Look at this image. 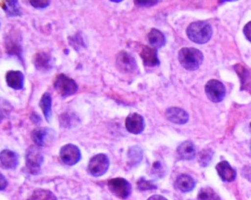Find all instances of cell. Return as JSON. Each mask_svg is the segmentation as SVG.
<instances>
[{"instance_id":"1","label":"cell","mask_w":251,"mask_h":200,"mask_svg":"<svg viewBox=\"0 0 251 200\" xmlns=\"http://www.w3.org/2000/svg\"><path fill=\"white\" fill-rule=\"evenodd\" d=\"M213 31L208 22L199 21L189 25L187 35L189 39L198 44H204L209 42L212 38Z\"/></svg>"},{"instance_id":"2","label":"cell","mask_w":251,"mask_h":200,"mask_svg":"<svg viewBox=\"0 0 251 200\" xmlns=\"http://www.w3.org/2000/svg\"><path fill=\"white\" fill-rule=\"evenodd\" d=\"M178 61L184 68L190 71L198 70L203 61V54L196 48H182L178 51Z\"/></svg>"},{"instance_id":"3","label":"cell","mask_w":251,"mask_h":200,"mask_svg":"<svg viewBox=\"0 0 251 200\" xmlns=\"http://www.w3.org/2000/svg\"><path fill=\"white\" fill-rule=\"evenodd\" d=\"M54 88L62 97H69L76 93L78 85L74 79L65 74L57 75L54 82Z\"/></svg>"},{"instance_id":"4","label":"cell","mask_w":251,"mask_h":200,"mask_svg":"<svg viewBox=\"0 0 251 200\" xmlns=\"http://www.w3.org/2000/svg\"><path fill=\"white\" fill-rule=\"evenodd\" d=\"M43 161L44 156L39 147L36 145L29 147L26 154V165L29 173L34 176L39 174Z\"/></svg>"},{"instance_id":"5","label":"cell","mask_w":251,"mask_h":200,"mask_svg":"<svg viewBox=\"0 0 251 200\" xmlns=\"http://www.w3.org/2000/svg\"><path fill=\"white\" fill-rule=\"evenodd\" d=\"M110 167V160L105 154H97L90 160L88 170L94 177L104 176Z\"/></svg>"},{"instance_id":"6","label":"cell","mask_w":251,"mask_h":200,"mask_svg":"<svg viewBox=\"0 0 251 200\" xmlns=\"http://www.w3.org/2000/svg\"><path fill=\"white\" fill-rule=\"evenodd\" d=\"M116 66L119 71L126 74H131L137 71V64L135 59L127 51H122L116 57Z\"/></svg>"},{"instance_id":"7","label":"cell","mask_w":251,"mask_h":200,"mask_svg":"<svg viewBox=\"0 0 251 200\" xmlns=\"http://www.w3.org/2000/svg\"><path fill=\"white\" fill-rule=\"evenodd\" d=\"M205 92L212 102L220 103L225 98L226 90L222 82L216 79H212L205 85Z\"/></svg>"},{"instance_id":"8","label":"cell","mask_w":251,"mask_h":200,"mask_svg":"<svg viewBox=\"0 0 251 200\" xmlns=\"http://www.w3.org/2000/svg\"><path fill=\"white\" fill-rule=\"evenodd\" d=\"M31 137L36 146H50L55 139L56 133L50 128H38L32 132Z\"/></svg>"},{"instance_id":"9","label":"cell","mask_w":251,"mask_h":200,"mask_svg":"<svg viewBox=\"0 0 251 200\" xmlns=\"http://www.w3.org/2000/svg\"><path fill=\"white\" fill-rule=\"evenodd\" d=\"M109 189L112 193L120 199H126L131 193V186L129 182L122 178H116L109 180Z\"/></svg>"},{"instance_id":"10","label":"cell","mask_w":251,"mask_h":200,"mask_svg":"<svg viewBox=\"0 0 251 200\" xmlns=\"http://www.w3.org/2000/svg\"><path fill=\"white\" fill-rule=\"evenodd\" d=\"M60 158L66 165L74 166L80 161L82 155L77 146L73 144H68L60 149Z\"/></svg>"},{"instance_id":"11","label":"cell","mask_w":251,"mask_h":200,"mask_svg":"<svg viewBox=\"0 0 251 200\" xmlns=\"http://www.w3.org/2000/svg\"><path fill=\"white\" fill-rule=\"evenodd\" d=\"M146 123L143 116L137 113H131L125 120V127L129 133L140 134L144 131Z\"/></svg>"},{"instance_id":"12","label":"cell","mask_w":251,"mask_h":200,"mask_svg":"<svg viewBox=\"0 0 251 200\" xmlns=\"http://www.w3.org/2000/svg\"><path fill=\"white\" fill-rule=\"evenodd\" d=\"M5 48L7 52L13 55H22V38L19 32L13 30L6 36Z\"/></svg>"},{"instance_id":"13","label":"cell","mask_w":251,"mask_h":200,"mask_svg":"<svg viewBox=\"0 0 251 200\" xmlns=\"http://www.w3.org/2000/svg\"><path fill=\"white\" fill-rule=\"evenodd\" d=\"M167 120L177 125H184L188 122L189 114L179 107H170L165 111Z\"/></svg>"},{"instance_id":"14","label":"cell","mask_w":251,"mask_h":200,"mask_svg":"<svg viewBox=\"0 0 251 200\" xmlns=\"http://www.w3.org/2000/svg\"><path fill=\"white\" fill-rule=\"evenodd\" d=\"M140 56L146 67H155L160 64L156 48L144 45L140 51Z\"/></svg>"},{"instance_id":"15","label":"cell","mask_w":251,"mask_h":200,"mask_svg":"<svg viewBox=\"0 0 251 200\" xmlns=\"http://www.w3.org/2000/svg\"><path fill=\"white\" fill-rule=\"evenodd\" d=\"M5 80L7 86L16 90H20L25 85V75L19 70H10L6 73Z\"/></svg>"},{"instance_id":"16","label":"cell","mask_w":251,"mask_h":200,"mask_svg":"<svg viewBox=\"0 0 251 200\" xmlns=\"http://www.w3.org/2000/svg\"><path fill=\"white\" fill-rule=\"evenodd\" d=\"M177 155L180 159L190 161L196 155V149L194 144L190 141L182 142L177 148Z\"/></svg>"},{"instance_id":"17","label":"cell","mask_w":251,"mask_h":200,"mask_svg":"<svg viewBox=\"0 0 251 200\" xmlns=\"http://www.w3.org/2000/svg\"><path fill=\"white\" fill-rule=\"evenodd\" d=\"M217 172L221 178L225 182L234 181L237 177V173L227 161H221L216 166Z\"/></svg>"},{"instance_id":"18","label":"cell","mask_w":251,"mask_h":200,"mask_svg":"<svg viewBox=\"0 0 251 200\" xmlns=\"http://www.w3.org/2000/svg\"><path fill=\"white\" fill-rule=\"evenodd\" d=\"M0 163L4 168L15 169L19 164V156L10 150H4L0 153Z\"/></svg>"},{"instance_id":"19","label":"cell","mask_w":251,"mask_h":200,"mask_svg":"<svg viewBox=\"0 0 251 200\" xmlns=\"http://www.w3.org/2000/svg\"><path fill=\"white\" fill-rule=\"evenodd\" d=\"M34 65L40 71H49L52 67V59L47 53H37L34 57Z\"/></svg>"},{"instance_id":"20","label":"cell","mask_w":251,"mask_h":200,"mask_svg":"<svg viewBox=\"0 0 251 200\" xmlns=\"http://www.w3.org/2000/svg\"><path fill=\"white\" fill-rule=\"evenodd\" d=\"M175 186L181 192L187 193V192H191L194 189L195 186H196V181L191 176L183 174L177 178Z\"/></svg>"},{"instance_id":"21","label":"cell","mask_w":251,"mask_h":200,"mask_svg":"<svg viewBox=\"0 0 251 200\" xmlns=\"http://www.w3.org/2000/svg\"><path fill=\"white\" fill-rule=\"evenodd\" d=\"M147 41L153 48H162L166 44L165 35L159 29L153 28L147 35Z\"/></svg>"},{"instance_id":"22","label":"cell","mask_w":251,"mask_h":200,"mask_svg":"<svg viewBox=\"0 0 251 200\" xmlns=\"http://www.w3.org/2000/svg\"><path fill=\"white\" fill-rule=\"evenodd\" d=\"M39 105L46 120L50 123L51 115H52V110H51L52 98H51V94L49 93V92H45L40 100Z\"/></svg>"},{"instance_id":"23","label":"cell","mask_w":251,"mask_h":200,"mask_svg":"<svg viewBox=\"0 0 251 200\" xmlns=\"http://www.w3.org/2000/svg\"><path fill=\"white\" fill-rule=\"evenodd\" d=\"M1 7L10 17L22 16V12L18 1H2Z\"/></svg>"},{"instance_id":"24","label":"cell","mask_w":251,"mask_h":200,"mask_svg":"<svg viewBox=\"0 0 251 200\" xmlns=\"http://www.w3.org/2000/svg\"><path fill=\"white\" fill-rule=\"evenodd\" d=\"M234 69H235L237 73H238L240 80H241V89H248L249 85H251V73L250 72L248 71L247 69L244 66H242V65H236L234 66Z\"/></svg>"},{"instance_id":"25","label":"cell","mask_w":251,"mask_h":200,"mask_svg":"<svg viewBox=\"0 0 251 200\" xmlns=\"http://www.w3.org/2000/svg\"><path fill=\"white\" fill-rule=\"evenodd\" d=\"M128 164L131 167L137 165L143 159V151L137 146H133L128 151Z\"/></svg>"},{"instance_id":"26","label":"cell","mask_w":251,"mask_h":200,"mask_svg":"<svg viewBox=\"0 0 251 200\" xmlns=\"http://www.w3.org/2000/svg\"><path fill=\"white\" fill-rule=\"evenodd\" d=\"M28 200H57L55 195L49 190L38 189L35 191Z\"/></svg>"},{"instance_id":"27","label":"cell","mask_w":251,"mask_h":200,"mask_svg":"<svg viewBox=\"0 0 251 200\" xmlns=\"http://www.w3.org/2000/svg\"><path fill=\"white\" fill-rule=\"evenodd\" d=\"M198 200H221L218 194L209 187L201 189L198 195Z\"/></svg>"},{"instance_id":"28","label":"cell","mask_w":251,"mask_h":200,"mask_svg":"<svg viewBox=\"0 0 251 200\" xmlns=\"http://www.w3.org/2000/svg\"><path fill=\"white\" fill-rule=\"evenodd\" d=\"M213 157V152L212 150L205 149L201 151L199 154V163L203 167H207Z\"/></svg>"},{"instance_id":"29","label":"cell","mask_w":251,"mask_h":200,"mask_svg":"<svg viewBox=\"0 0 251 200\" xmlns=\"http://www.w3.org/2000/svg\"><path fill=\"white\" fill-rule=\"evenodd\" d=\"M137 186L138 189L141 191L153 190L156 189V186L154 183H152V181L146 180L144 178H142L137 182Z\"/></svg>"},{"instance_id":"30","label":"cell","mask_w":251,"mask_h":200,"mask_svg":"<svg viewBox=\"0 0 251 200\" xmlns=\"http://www.w3.org/2000/svg\"><path fill=\"white\" fill-rule=\"evenodd\" d=\"M31 5L36 9H44L48 7L50 4V1L47 0H31L29 1Z\"/></svg>"},{"instance_id":"31","label":"cell","mask_w":251,"mask_h":200,"mask_svg":"<svg viewBox=\"0 0 251 200\" xmlns=\"http://www.w3.org/2000/svg\"><path fill=\"white\" fill-rule=\"evenodd\" d=\"M159 1H134V4L140 7H152L157 4Z\"/></svg>"},{"instance_id":"32","label":"cell","mask_w":251,"mask_h":200,"mask_svg":"<svg viewBox=\"0 0 251 200\" xmlns=\"http://www.w3.org/2000/svg\"><path fill=\"white\" fill-rule=\"evenodd\" d=\"M243 32H244V35L246 38L251 42V21L244 26Z\"/></svg>"},{"instance_id":"33","label":"cell","mask_w":251,"mask_h":200,"mask_svg":"<svg viewBox=\"0 0 251 200\" xmlns=\"http://www.w3.org/2000/svg\"><path fill=\"white\" fill-rule=\"evenodd\" d=\"M153 171L154 172V174H159V176H161L162 171H163L161 163L156 162L153 164Z\"/></svg>"},{"instance_id":"34","label":"cell","mask_w":251,"mask_h":200,"mask_svg":"<svg viewBox=\"0 0 251 200\" xmlns=\"http://www.w3.org/2000/svg\"><path fill=\"white\" fill-rule=\"evenodd\" d=\"M7 186V179L0 173V191L4 190Z\"/></svg>"},{"instance_id":"35","label":"cell","mask_w":251,"mask_h":200,"mask_svg":"<svg viewBox=\"0 0 251 200\" xmlns=\"http://www.w3.org/2000/svg\"><path fill=\"white\" fill-rule=\"evenodd\" d=\"M148 200H168L166 198H164L163 196H161V195H153V196L151 197V198H149Z\"/></svg>"},{"instance_id":"36","label":"cell","mask_w":251,"mask_h":200,"mask_svg":"<svg viewBox=\"0 0 251 200\" xmlns=\"http://www.w3.org/2000/svg\"><path fill=\"white\" fill-rule=\"evenodd\" d=\"M3 120V115L2 114H0V123H1V122Z\"/></svg>"},{"instance_id":"37","label":"cell","mask_w":251,"mask_h":200,"mask_svg":"<svg viewBox=\"0 0 251 200\" xmlns=\"http://www.w3.org/2000/svg\"></svg>"}]
</instances>
